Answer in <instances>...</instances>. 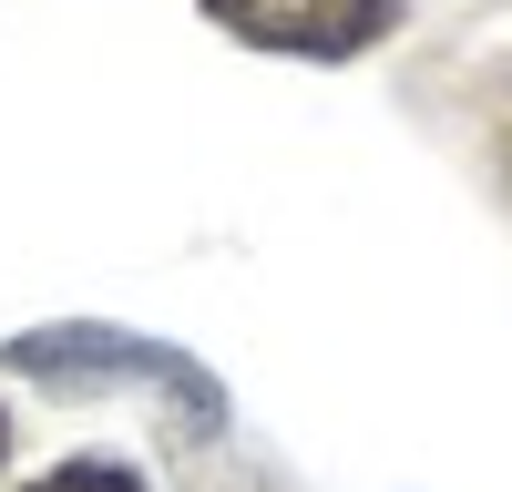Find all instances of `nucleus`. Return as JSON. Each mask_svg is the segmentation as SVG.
Instances as JSON below:
<instances>
[{
  "mask_svg": "<svg viewBox=\"0 0 512 492\" xmlns=\"http://www.w3.org/2000/svg\"><path fill=\"white\" fill-rule=\"evenodd\" d=\"M31 492H144V482L123 472V462H62L52 482H31Z\"/></svg>",
  "mask_w": 512,
  "mask_h": 492,
  "instance_id": "1",
  "label": "nucleus"
}]
</instances>
